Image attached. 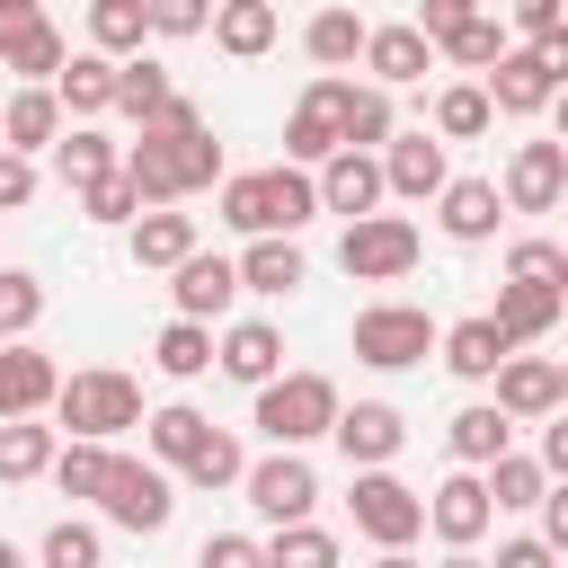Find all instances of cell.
<instances>
[{
	"label": "cell",
	"mask_w": 568,
	"mask_h": 568,
	"mask_svg": "<svg viewBox=\"0 0 568 568\" xmlns=\"http://www.w3.org/2000/svg\"><path fill=\"white\" fill-rule=\"evenodd\" d=\"M444 435H453V462H462V470H488V462L506 453V435H515V417H497V408L479 399V408H462V417H453Z\"/></svg>",
	"instance_id": "34"
},
{
	"label": "cell",
	"mask_w": 568,
	"mask_h": 568,
	"mask_svg": "<svg viewBox=\"0 0 568 568\" xmlns=\"http://www.w3.org/2000/svg\"><path fill=\"white\" fill-rule=\"evenodd\" d=\"M240 470H248V453H240L222 426H213V435L195 444V462H186V479H195V488H240Z\"/></svg>",
	"instance_id": "47"
},
{
	"label": "cell",
	"mask_w": 568,
	"mask_h": 568,
	"mask_svg": "<svg viewBox=\"0 0 568 568\" xmlns=\"http://www.w3.org/2000/svg\"><path fill=\"white\" fill-rule=\"evenodd\" d=\"M178 257H195V213H169V204L133 213V266H178Z\"/></svg>",
	"instance_id": "30"
},
{
	"label": "cell",
	"mask_w": 568,
	"mask_h": 568,
	"mask_svg": "<svg viewBox=\"0 0 568 568\" xmlns=\"http://www.w3.org/2000/svg\"><path fill=\"white\" fill-rule=\"evenodd\" d=\"M9 18H36V0H0V27H9Z\"/></svg>",
	"instance_id": "58"
},
{
	"label": "cell",
	"mask_w": 568,
	"mask_h": 568,
	"mask_svg": "<svg viewBox=\"0 0 568 568\" xmlns=\"http://www.w3.org/2000/svg\"><path fill=\"white\" fill-rule=\"evenodd\" d=\"M559 186H568V142H524V151L506 160L497 204H515V213H550V204H559Z\"/></svg>",
	"instance_id": "13"
},
{
	"label": "cell",
	"mask_w": 568,
	"mask_h": 568,
	"mask_svg": "<svg viewBox=\"0 0 568 568\" xmlns=\"http://www.w3.org/2000/svg\"><path fill=\"white\" fill-rule=\"evenodd\" d=\"M213 44L222 53H240V62H257L266 44H275V0H213Z\"/></svg>",
	"instance_id": "26"
},
{
	"label": "cell",
	"mask_w": 568,
	"mask_h": 568,
	"mask_svg": "<svg viewBox=\"0 0 568 568\" xmlns=\"http://www.w3.org/2000/svg\"><path fill=\"white\" fill-rule=\"evenodd\" d=\"M435 337H444V328H435L417 302H373V311H355V364H373V373H408V364H426Z\"/></svg>",
	"instance_id": "6"
},
{
	"label": "cell",
	"mask_w": 568,
	"mask_h": 568,
	"mask_svg": "<svg viewBox=\"0 0 568 568\" xmlns=\"http://www.w3.org/2000/svg\"><path fill=\"white\" fill-rule=\"evenodd\" d=\"M346 506H355V532H364V541H382V550H408V541L426 532V497H417V488H399L390 470H355Z\"/></svg>",
	"instance_id": "9"
},
{
	"label": "cell",
	"mask_w": 568,
	"mask_h": 568,
	"mask_svg": "<svg viewBox=\"0 0 568 568\" xmlns=\"http://www.w3.org/2000/svg\"><path fill=\"white\" fill-rule=\"evenodd\" d=\"M532 541L568 550V488H541V532H532Z\"/></svg>",
	"instance_id": "55"
},
{
	"label": "cell",
	"mask_w": 568,
	"mask_h": 568,
	"mask_svg": "<svg viewBox=\"0 0 568 568\" xmlns=\"http://www.w3.org/2000/svg\"><path fill=\"white\" fill-rule=\"evenodd\" d=\"M240 488H248V506H257L266 524H311V506H320V479H311L302 453H266V462H248Z\"/></svg>",
	"instance_id": "10"
},
{
	"label": "cell",
	"mask_w": 568,
	"mask_h": 568,
	"mask_svg": "<svg viewBox=\"0 0 568 568\" xmlns=\"http://www.w3.org/2000/svg\"><path fill=\"white\" fill-rule=\"evenodd\" d=\"M435 53H453V62H462V71H488V62H497V53H506V27H497V18H488V9H479V18H462V27H453V36H435Z\"/></svg>",
	"instance_id": "42"
},
{
	"label": "cell",
	"mask_w": 568,
	"mask_h": 568,
	"mask_svg": "<svg viewBox=\"0 0 568 568\" xmlns=\"http://www.w3.org/2000/svg\"><path fill=\"white\" fill-rule=\"evenodd\" d=\"M444 568H488V559H479V550H453V559H444Z\"/></svg>",
	"instance_id": "59"
},
{
	"label": "cell",
	"mask_w": 568,
	"mask_h": 568,
	"mask_svg": "<svg viewBox=\"0 0 568 568\" xmlns=\"http://www.w3.org/2000/svg\"><path fill=\"white\" fill-rule=\"evenodd\" d=\"M44 462H53V426L9 417V426H0V479H36Z\"/></svg>",
	"instance_id": "41"
},
{
	"label": "cell",
	"mask_w": 568,
	"mask_h": 568,
	"mask_svg": "<svg viewBox=\"0 0 568 568\" xmlns=\"http://www.w3.org/2000/svg\"><path fill=\"white\" fill-rule=\"evenodd\" d=\"M195 568H266V550H257L248 532H213V541L195 550Z\"/></svg>",
	"instance_id": "51"
},
{
	"label": "cell",
	"mask_w": 568,
	"mask_h": 568,
	"mask_svg": "<svg viewBox=\"0 0 568 568\" xmlns=\"http://www.w3.org/2000/svg\"><path fill=\"white\" fill-rule=\"evenodd\" d=\"M231 275H240V293H293L311 266H302V248H293V240H248V248L231 257Z\"/></svg>",
	"instance_id": "31"
},
{
	"label": "cell",
	"mask_w": 568,
	"mask_h": 568,
	"mask_svg": "<svg viewBox=\"0 0 568 568\" xmlns=\"http://www.w3.org/2000/svg\"><path fill=\"white\" fill-rule=\"evenodd\" d=\"M53 390H62L53 355H36L27 337H18V346H0V426H9V417H36V408H53Z\"/></svg>",
	"instance_id": "20"
},
{
	"label": "cell",
	"mask_w": 568,
	"mask_h": 568,
	"mask_svg": "<svg viewBox=\"0 0 568 568\" xmlns=\"http://www.w3.org/2000/svg\"><path fill=\"white\" fill-rule=\"evenodd\" d=\"M106 559V541H98V524H80V515H62L53 532H44V568H98Z\"/></svg>",
	"instance_id": "48"
},
{
	"label": "cell",
	"mask_w": 568,
	"mask_h": 568,
	"mask_svg": "<svg viewBox=\"0 0 568 568\" xmlns=\"http://www.w3.org/2000/svg\"><path fill=\"white\" fill-rule=\"evenodd\" d=\"M479 9H488V0H426V9H417V18H408V27H417V36H426V44H435V36H453V27H462V18H479Z\"/></svg>",
	"instance_id": "52"
},
{
	"label": "cell",
	"mask_w": 568,
	"mask_h": 568,
	"mask_svg": "<svg viewBox=\"0 0 568 568\" xmlns=\"http://www.w3.org/2000/svg\"><path fill=\"white\" fill-rule=\"evenodd\" d=\"M426 524H435V541H453V550H470L488 524H497V506H488V488H479V470H453L435 497H426Z\"/></svg>",
	"instance_id": "17"
},
{
	"label": "cell",
	"mask_w": 568,
	"mask_h": 568,
	"mask_svg": "<svg viewBox=\"0 0 568 568\" xmlns=\"http://www.w3.org/2000/svg\"><path fill=\"white\" fill-rule=\"evenodd\" d=\"M479 488H488V506H497V515H515V506H541V488H550V470H541V462H524V453H497Z\"/></svg>",
	"instance_id": "39"
},
{
	"label": "cell",
	"mask_w": 568,
	"mask_h": 568,
	"mask_svg": "<svg viewBox=\"0 0 568 568\" xmlns=\"http://www.w3.org/2000/svg\"><path fill=\"white\" fill-rule=\"evenodd\" d=\"M151 364H160L169 382H195V373L213 364V328H204V320H169L160 346H151Z\"/></svg>",
	"instance_id": "38"
},
{
	"label": "cell",
	"mask_w": 568,
	"mask_h": 568,
	"mask_svg": "<svg viewBox=\"0 0 568 568\" xmlns=\"http://www.w3.org/2000/svg\"><path fill=\"white\" fill-rule=\"evenodd\" d=\"M98 506H106V524H124V532H160V524L178 515V488H169V470H160V462H133V453H106V479H98Z\"/></svg>",
	"instance_id": "7"
},
{
	"label": "cell",
	"mask_w": 568,
	"mask_h": 568,
	"mask_svg": "<svg viewBox=\"0 0 568 568\" xmlns=\"http://www.w3.org/2000/svg\"><path fill=\"white\" fill-rule=\"evenodd\" d=\"M488 382H497V399H488L497 417H559V399H568V373L550 355H506Z\"/></svg>",
	"instance_id": "11"
},
{
	"label": "cell",
	"mask_w": 568,
	"mask_h": 568,
	"mask_svg": "<svg viewBox=\"0 0 568 568\" xmlns=\"http://www.w3.org/2000/svg\"><path fill=\"white\" fill-rule=\"evenodd\" d=\"M169 98H178V89H169V71H160L151 53H124V62H115V106H124L133 124H151Z\"/></svg>",
	"instance_id": "35"
},
{
	"label": "cell",
	"mask_w": 568,
	"mask_h": 568,
	"mask_svg": "<svg viewBox=\"0 0 568 568\" xmlns=\"http://www.w3.org/2000/svg\"><path fill=\"white\" fill-rule=\"evenodd\" d=\"M36 320H44V284L18 275V266H0V346H18Z\"/></svg>",
	"instance_id": "43"
},
{
	"label": "cell",
	"mask_w": 568,
	"mask_h": 568,
	"mask_svg": "<svg viewBox=\"0 0 568 568\" xmlns=\"http://www.w3.org/2000/svg\"><path fill=\"white\" fill-rule=\"evenodd\" d=\"M36 195V160H18V151H0V213H18Z\"/></svg>",
	"instance_id": "53"
},
{
	"label": "cell",
	"mask_w": 568,
	"mask_h": 568,
	"mask_svg": "<svg viewBox=\"0 0 568 568\" xmlns=\"http://www.w3.org/2000/svg\"><path fill=\"white\" fill-rule=\"evenodd\" d=\"M328 435H337V453H346L355 470H382V462L408 444V417H399L390 399H355V408L328 417Z\"/></svg>",
	"instance_id": "12"
},
{
	"label": "cell",
	"mask_w": 568,
	"mask_h": 568,
	"mask_svg": "<svg viewBox=\"0 0 568 568\" xmlns=\"http://www.w3.org/2000/svg\"><path fill=\"white\" fill-rule=\"evenodd\" d=\"M488 568H559V550L524 532V541H497V559H488Z\"/></svg>",
	"instance_id": "54"
},
{
	"label": "cell",
	"mask_w": 568,
	"mask_h": 568,
	"mask_svg": "<svg viewBox=\"0 0 568 568\" xmlns=\"http://www.w3.org/2000/svg\"><path fill=\"white\" fill-rule=\"evenodd\" d=\"M373 568H417V559H408V550H382V559H373Z\"/></svg>",
	"instance_id": "60"
},
{
	"label": "cell",
	"mask_w": 568,
	"mask_h": 568,
	"mask_svg": "<svg viewBox=\"0 0 568 568\" xmlns=\"http://www.w3.org/2000/svg\"><path fill=\"white\" fill-rule=\"evenodd\" d=\"M541 470H568V417H559V426L541 435Z\"/></svg>",
	"instance_id": "57"
},
{
	"label": "cell",
	"mask_w": 568,
	"mask_h": 568,
	"mask_svg": "<svg viewBox=\"0 0 568 568\" xmlns=\"http://www.w3.org/2000/svg\"><path fill=\"white\" fill-rule=\"evenodd\" d=\"M0 98H9V80H0Z\"/></svg>",
	"instance_id": "62"
},
{
	"label": "cell",
	"mask_w": 568,
	"mask_h": 568,
	"mask_svg": "<svg viewBox=\"0 0 568 568\" xmlns=\"http://www.w3.org/2000/svg\"><path fill=\"white\" fill-rule=\"evenodd\" d=\"M142 36H151V18H142V0H89V44H98L106 62H124V53H142Z\"/></svg>",
	"instance_id": "36"
},
{
	"label": "cell",
	"mask_w": 568,
	"mask_h": 568,
	"mask_svg": "<svg viewBox=\"0 0 568 568\" xmlns=\"http://www.w3.org/2000/svg\"><path fill=\"white\" fill-rule=\"evenodd\" d=\"M337 266H346L355 284H399V275L417 266V222H408V213H364V222H346Z\"/></svg>",
	"instance_id": "8"
},
{
	"label": "cell",
	"mask_w": 568,
	"mask_h": 568,
	"mask_svg": "<svg viewBox=\"0 0 568 568\" xmlns=\"http://www.w3.org/2000/svg\"><path fill=\"white\" fill-rule=\"evenodd\" d=\"M142 18H151V36H204L213 0H142Z\"/></svg>",
	"instance_id": "50"
},
{
	"label": "cell",
	"mask_w": 568,
	"mask_h": 568,
	"mask_svg": "<svg viewBox=\"0 0 568 568\" xmlns=\"http://www.w3.org/2000/svg\"><path fill=\"white\" fill-rule=\"evenodd\" d=\"M488 320H497L506 346H532V337L559 328V293H550V284H497V311H488Z\"/></svg>",
	"instance_id": "25"
},
{
	"label": "cell",
	"mask_w": 568,
	"mask_h": 568,
	"mask_svg": "<svg viewBox=\"0 0 568 568\" xmlns=\"http://www.w3.org/2000/svg\"><path fill=\"white\" fill-rule=\"evenodd\" d=\"M355 62L373 71V89H408V80L435 71V44H426L417 27H364V53H355Z\"/></svg>",
	"instance_id": "18"
},
{
	"label": "cell",
	"mask_w": 568,
	"mask_h": 568,
	"mask_svg": "<svg viewBox=\"0 0 568 568\" xmlns=\"http://www.w3.org/2000/svg\"><path fill=\"white\" fill-rule=\"evenodd\" d=\"M328 417H337V382L328 373H275V382H257V435L275 453H302L311 435H328Z\"/></svg>",
	"instance_id": "3"
},
{
	"label": "cell",
	"mask_w": 568,
	"mask_h": 568,
	"mask_svg": "<svg viewBox=\"0 0 568 568\" xmlns=\"http://www.w3.org/2000/svg\"><path fill=\"white\" fill-rule=\"evenodd\" d=\"M115 169H124V186H133L142 204H178V195H195V186L222 178V142H213L204 124H142V142H133Z\"/></svg>",
	"instance_id": "1"
},
{
	"label": "cell",
	"mask_w": 568,
	"mask_h": 568,
	"mask_svg": "<svg viewBox=\"0 0 568 568\" xmlns=\"http://www.w3.org/2000/svg\"><path fill=\"white\" fill-rule=\"evenodd\" d=\"M142 426H151V462H160V470H186V462H195V444L213 435V417H204V408H186V399H178V408H160V417H142Z\"/></svg>",
	"instance_id": "33"
},
{
	"label": "cell",
	"mask_w": 568,
	"mask_h": 568,
	"mask_svg": "<svg viewBox=\"0 0 568 568\" xmlns=\"http://www.w3.org/2000/svg\"><path fill=\"white\" fill-rule=\"evenodd\" d=\"M213 364H222L231 382H248V390H257V382H275V373H284V337H275L266 320H231V328H222V346H213Z\"/></svg>",
	"instance_id": "23"
},
{
	"label": "cell",
	"mask_w": 568,
	"mask_h": 568,
	"mask_svg": "<svg viewBox=\"0 0 568 568\" xmlns=\"http://www.w3.org/2000/svg\"><path fill=\"white\" fill-rule=\"evenodd\" d=\"M266 568H337V532L320 524H275V541H257Z\"/></svg>",
	"instance_id": "40"
},
{
	"label": "cell",
	"mask_w": 568,
	"mask_h": 568,
	"mask_svg": "<svg viewBox=\"0 0 568 568\" xmlns=\"http://www.w3.org/2000/svg\"><path fill=\"white\" fill-rule=\"evenodd\" d=\"M53 106H71V115H106V106H115V62H106V53H62V71H53Z\"/></svg>",
	"instance_id": "27"
},
{
	"label": "cell",
	"mask_w": 568,
	"mask_h": 568,
	"mask_svg": "<svg viewBox=\"0 0 568 568\" xmlns=\"http://www.w3.org/2000/svg\"><path fill=\"white\" fill-rule=\"evenodd\" d=\"M302 44H311L320 71H346V62L364 53V18H355V9H320V18L302 27Z\"/></svg>",
	"instance_id": "37"
},
{
	"label": "cell",
	"mask_w": 568,
	"mask_h": 568,
	"mask_svg": "<svg viewBox=\"0 0 568 568\" xmlns=\"http://www.w3.org/2000/svg\"><path fill=\"white\" fill-rule=\"evenodd\" d=\"M559 71H568V36H541V44H506L488 62V115H541L559 98Z\"/></svg>",
	"instance_id": "4"
},
{
	"label": "cell",
	"mask_w": 568,
	"mask_h": 568,
	"mask_svg": "<svg viewBox=\"0 0 568 568\" xmlns=\"http://www.w3.org/2000/svg\"><path fill=\"white\" fill-rule=\"evenodd\" d=\"M444 142H426V133H390L382 142V195H408V204H426V195H444Z\"/></svg>",
	"instance_id": "16"
},
{
	"label": "cell",
	"mask_w": 568,
	"mask_h": 568,
	"mask_svg": "<svg viewBox=\"0 0 568 568\" xmlns=\"http://www.w3.org/2000/svg\"><path fill=\"white\" fill-rule=\"evenodd\" d=\"M169 275H178V284H169V293H178V320H222L231 293H240V275H231L222 248H195V257H178Z\"/></svg>",
	"instance_id": "19"
},
{
	"label": "cell",
	"mask_w": 568,
	"mask_h": 568,
	"mask_svg": "<svg viewBox=\"0 0 568 568\" xmlns=\"http://www.w3.org/2000/svg\"><path fill=\"white\" fill-rule=\"evenodd\" d=\"M506 284H550V293H559V284H568V248H559V240H515V248H506Z\"/></svg>",
	"instance_id": "45"
},
{
	"label": "cell",
	"mask_w": 568,
	"mask_h": 568,
	"mask_svg": "<svg viewBox=\"0 0 568 568\" xmlns=\"http://www.w3.org/2000/svg\"><path fill=\"white\" fill-rule=\"evenodd\" d=\"M435 204H444V213H435L444 240H497V213H506V204H497V178H444Z\"/></svg>",
	"instance_id": "24"
},
{
	"label": "cell",
	"mask_w": 568,
	"mask_h": 568,
	"mask_svg": "<svg viewBox=\"0 0 568 568\" xmlns=\"http://www.w3.org/2000/svg\"><path fill=\"white\" fill-rule=\"evenodd\" d=\"M435 346H444V364H453L462 382H488V373H497V364L515 355V346L497 337V320H488V311H479V320H453V328H444Z\"/></svg>",
	"instance_id": "28"
},
{
	"label": "cell",
	"mask_w": 568,
	"mask_h": 568,
	"mask_svg": "<svg viewBox=\"0 0 568 568\" xmlns=\"http://www.w3.org/2000/svg\"><path fill=\"white\" fill-rule=\"evenodd\" d=\"M53 488L62 497H98V479H106V444H53Z\"/></svg>",
	"instance_id": "46"
},
{
	"label": "cell",
	"mask_w": 568,
	"mask_h": 568,
	"mask_svg": "<svg viewBox=\"0 0 568 568\" xmlns=\"http://www.w3.org/2000/svg\"><path fill=\"white\" fill-rule=\"evenodd\" d=\"M0 568H27V559H18V541H0Z\"/></svg>",
	"instance_id": "61"
},
{
	"label": "cell",
	"mask_w": 568,
	"mask_h": 568,
	"mask_svg": "<svg viewBox=\"0 0 568 568\" xmlns=\"http://www.w3.org/2000/svg\"><path fill=\"white\" fill-rule=\"evenodd\" d=\"M53 133H62L53 89H9V98H0V151L36 160V151H53Z\"/></svg>",
	"instance_id": "22"
},
{
	"label": "cell",
	"mask_w": 568,
	"mask_h": 568,
	"mask_svg": "<svg viewBox=\"0 0 568 568\" xmlns=\"http://www.w3.org/2000/svg\"><path fill=\"white\" fill-rule=\"evenodd\" d=\"M115 142L98 133V124H71V133H53V169H62V186L80 195V186H98V178H115Z\"/></svg>",
	"instance_id": "29"
},
{
	"label": "cell",
	"mask_w": 568,
	"mask_h": 568,
	"mask_svg": "<svg viewBox=\"0 0 568 568\" xmlns=\"http://www.w3.org/2000/svg\"><path fill=\"white\" fill-rule=\"evenodd\" d=\"M337 106H346V80H311L302 106H293V124H284V160L320 169V160L337 151Z\"/></svg>",
	"instance_id": "15"
},
{
	"label": "cell",
	"mask_w": 568,
	"mask_h": 568,
	"mask_svg": "<svg viewBox=\"0 0 568 568\" xmlns=\"http://www.w3.org/2000/svg\"><path fill=\"white\" fill-rule=\"evenodd\" d=\"M311 213H320V195H311L302 169H248V178H222V222L248 231V240H293Z\"/></svg>",
	"instance_id": "2"
},
{
	"label": "cell",
	"mask_w": 568,
	"mask_h": 568,
	"mask_svg": "<svg viewBox=\"0 0 568 568\" xmlns=\"http://www.w3.org/2000/svg\"><path fill=\"white\" fill-rule=\"evenodd\" d=\"M399 124H390V89H355L346 80V106H337V151H373V142H390Z\"/></svg>",
	"instance_id": "32"
},
{
	"label": "cell",
	"mask_w": 568,
	"mask_h": 568,
	"mask_svg": "<svg viewBox=\"0 0 568 568\" xmlns=\"http://www.w3.org/2000/svg\"><path fill=\"white\" fill-rule=\"evenodd\" d=\"M488 124H497V115H488V98H479L470 80H453V89L435 98V133H444V142H470V133H488Z\"/></svg>",
	"instance_id": "44"
},
{
	"label": "cell",
	"mask_w": 568,
	"mask_h": 568,
	"mask_svg": "<svg viewBox=\"0 0 568 568\" xmlns=\"http://www.w3.org/2000/svg\"><path fill=\"white\" fill-rule=\"evenodd\" d=\"M53 417L71 426V444H106V435L142 426V382L133 373H71L53 390Z\"/></svg>",
	"instance_id": "5"
},
{
	"label": "cell",
	"mask_w": 568,
	"mask_h": 568,
	"mask_svg": "<svg viewBox=\"0 0 568 568\" xmlns=\"http://www.w3.org/2000/svg\"><path fill=\"white\" fill-rule=\"evenodd\" d=\"M515 27L541 44V36H559V0H515Z\"/></svg>",
	"instance_id": "56"
},
{
	"label": "cell",
	"mask_w": 568,
	"mask_h": 568,
	"mask_svg": "<svg viewBox=\"0 0 568 568\" xmlns=\"http://www.w3.org/2000/svg\"><path fill=\"white\" fill-rule=\"evenodd\" d=\"M80 213H89V222H133V213H142V195H133V186H124V169H115V178L80 186Z\"/></svg>",
	"instance_id": "49"
},
{
	"label": "cell",
	"mask_w": 568,
	"mask_h": 568,
	"mask_svg": "<svg viewBox=\"0 0 568 568\" xmlns=\"http://www.w3.org/2000/svg\"><path fill=\"white\" fill-rule=\"evenodd\" d=\"M311 195H320V213L364 222V213L382 204V160H373V151H328V160H320V178H311Z\"/></svg>",
	"instance_id": "14"
},
{
	"label": "cell",
	"mask_w": 568,
	"mask_h": 568,
	"mask_svg": "<svg viewBox=\"0 0 568 568\" xmlns=\"http://www.w3.org/2000/svg\"><path fill=\"white\" fill-rule=\"evenodd\" d=\"M0 71H18L27 89H44L53 71H62V27L36 9V18H9L0 27Z\"/></svg>",
	"instance_id": "21"
}]
</instances>
